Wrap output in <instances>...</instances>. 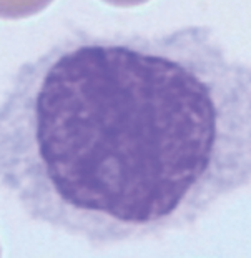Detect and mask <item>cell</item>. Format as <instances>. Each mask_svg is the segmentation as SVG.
<instances>
[{"label": "cell", "mask_w": 251, "mask_h": 258, "mask_svg": "<svg viewBox=\"0 0 251 258\" xmlns=\"http://www.w3.org/2000/svg\"><path fill=\"white\" fill-rule=\"evenodd\" d=\"M0 185L95 246L192 227L251 185V63L206 25L60 38L0 95Z\"/></svg>", "instance_id": "6da1fadb"}]
</instances>
